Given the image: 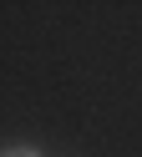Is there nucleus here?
<instances>
[{
  "label": "nucleus",
  "instance_id": "obj_1",
  "mask_svg": "<svg viewBox=\"0 0 142 157\" xmlns=\"http://www.w3.org/2000/svg\"><path fill=\"white\" fill-rule=\"evenodd\" d=\"M0 157H41V152L26 147V142H10V147H0Z\"/></svg>",
  "mask_w": 142,
  "mask_h": 157
}]
</instances>
